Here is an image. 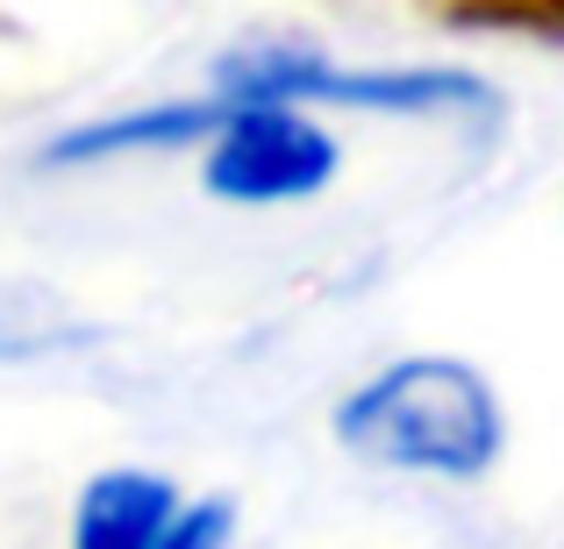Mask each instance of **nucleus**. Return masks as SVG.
I'll list each match as a JSON object with an SVG mask.
<instances>
[{
	"instance_id": "1",
	"label": "nucleus",
	"mask_w": 564,
	"mask_h": 549,
	"mask_svg": "<svg viewBox=\"0 0 564 549\" xmlns=\"http://www.w3.org/2000/svg\"><path fill=\"white\" fill-rule=\"evenodd\" d=\"M329 436L350 464L393 479L479 485L508 457V399L471 358L414 350L365 371L329 414Z\"/></svg>"
},
{
	"instance_id": "2",
	"label": "nucleus",
	"mask_w": 564,
	"mask_h": 549,
	"mask_svg": "<svg viewBox=\"0 0 564 549\" xmlns=\"http://www.w3.org/2000/svg\"><path fill=\"white\" fill-rule=\"evenodd\" d=\"M207 94L221 108H344V114H400V122H500L508 100L457 65H336L307 43H236L207 65Z\"/></svg>"
},
{
	"instance_id": "3",
	"label": "nucleus",
	"mask_w": 564,
	"mask_h": 549,
	"mask_svg": "<svg viewBox=\"0 0 564 549\" xmlns=\"http://www.w3.org/2000/svg\"><path fill=\"white\" fill-rule=\"evenodd\" d=\"M336 172H344L336 129L315 108H286V100L229 108L200 143V193L221 207H301L329 193Z\"/></svg>"
},
{
	"instance_id": "4",
	"label": "nucleus",
	"mask_w": 564,
	"mask_h": 549,
	"mask_svg": "<svg viewBox=\"0 0 564 549\" xmlns=\"http://www.w3.org/2000/svg\"><path fill=\"white\" fill-rule=\"evenodd\" d=\"M221 100L215 94H193V100H151V108H122V114H100V122H79L65 136H51L36 151V165L51 172H86V165H115V157H151V151H200L221 122Z\"/></svg>"
},
{
	"instance_id": "5",
	"label": "nucleus",
	"mask_w": 564,
	"mask_h": 549,
	"mask_svg": "<svg viewBox=\"0 0 564 549\" xmlns=\"http://www.w3.org/2000/svg\"><path fill=\"white\" fill-rule=\"evenodd\" d=\"M172 507H180V485L165 471L143 464L94 471L72 499V549H151L158 528L172 521Z\"/></svg>"
},
{
	"instance_id": "6",
	"label": "nucleus",
	"mask_w": 564,
	"mask_h": 549,
	"mask_svg": "<svg viewBox=\"0 0 564 549\" xmlns=\"http://www.w3.org/2000/svg\"><path fill=\"white\" fill-rule=\"evenodd\" d=\"M86 343H100L94 321L57 307L51 293H29V286H8V278H0V364L57 358V350H86Z\"/></svg>"
},
{
	"instance_id": "7",
	"label": "nucleus",
	"mask_w": 564,
	"mask_h": 549,
	"mask_svg": "<svg viewBox=\"0 0 564 549\" xmlns=\"http://www.w3.org/2000/svg\"><path fill=\"white\" fill-rule=\"evenodd\" d=\"M465 29H522V36H564V0H436Z\"/></svg>"
},
{
	"instance_id": "8",
	"label": "nucleus",
	"mask_w": 564,
	"mask_h": 549,
	"mask_svg": "<svg viewBox=\"0 0 564 549\" xmlns=\"http://www.w3.org/2000/svg\"><path fill=\"white\" fill-rule=\"evenodd\" d=\"M229 536H236V499L207 493V499H180L151 549H229Z\"/></svg>"
}]
</instances>
